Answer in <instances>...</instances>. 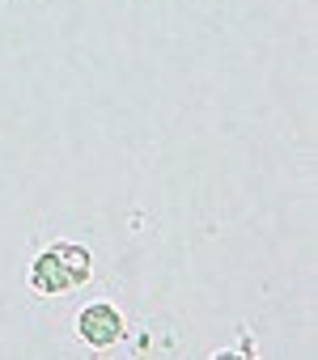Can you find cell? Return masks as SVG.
<instances>
[{
  "instance_id": "1",
  "label": "cell",
  "mask_w": 318,
  "mask_h": 360,
  "mask_svg": "<svg viewBox=\"0 0 318 360\" xmlns=\"http://www.w3.org/2000/svg\"><path fill=\"white\" fill-rule=\"evenodd\" d=\"M77 330H81V339H85L89 347H110V343H119V339H123V318H119V309H115V305L94 301V305H85V309H81Z\"/></svg>"
},
{
  "instance_id": "2",
  "label": "cell",
  "mask_w": 318,
  "mask_h": 360,
  "mask_svg": "<svg viewBox=\"0 0 318 360\" xmlns=\"http://www.w3.org/2000/svg\"><path fill=\"white\" fill-rule=\"evenodd\" d=\"M30 288L43 292V297H60V292L72 288V280H68V271H64V263H60L56 250H43V255L34 259V267H30Z\"/></svg>"
},
{
  "instance_id": "3",
  "label": "cell",
  "mask_w": 318,
  "mask_h": 360,
  "mask_svg": "<svg viewBox=\"0 0 318 360\" xmlns=\"http://www.w3.org/2000/svg\"><path fill=\"white\" fill-rule=\"evenodd\" d=\"M51 250L60 255V263H64L72 288H81V284L89 280V267H94V263H89V250H85V246H72V242H56Z\"/></svg>"
}]
</instances>
